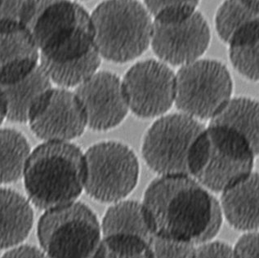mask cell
Wrapping results in <instances>:
<instances>
[{
    "instance_id": "obj_1",
    "label": "cell",
    "mask_w": 259,
    "mask_h": 258,
    "mask_svg": "<svg viewBox=\"0 0 259 258\" xmlns=\"http://www.w3.org/2000/svg\"><path fill=\"white\" fill-rule=\"evenodd\" d=\"M152 235L199 245L212 240L223 224L219 202L191 176L159 177L143 195Z\"/></svg>"
},
{
    "instance_id": "obj_2",
    "label": "cell",
    "mask_w": 259,
    "mask_h": 258,
    "mask_svg": "<svg viewBox=\"0 0 259 258\" xmlns=\"http://www.w3.org/2000/svg\"><path fill=\"white\" fill-rule=\"evenodd\" d=\"M24 27L40 61L70 63L97 49L90 13L74 0H33Z\"/></svg>"
},
{
    "instance_id": "obj_3",
    "label": "cell",
    "mask_w": 259,
    "mask_h": 258,
    "mask_svg": "<svg viewBox=\"0 0 259 258\" xmlns=\"http://www.w3.org/2000/svg\"><path fill=\"white\" fill-rule=\"evenodd\" d=\"M84 153L70 142H45L31 150L22 178L28 199L42 211L77 201L84 187Z\"/></svg>"
},
{
    "instance_id": "obj_4",
    "label": "cell",
    "mask_w": 259,
    "mask_h": 258,
    "mask_svg": "<svg viewBox=\"0 0 259 258\" xmlns=\"http://www.w3.org/2000/svg\"><path fill=\"white\" fill-rule=\"evenodd\" d=\"M256 156L248 141L235 129L209 124L191 146L189 175L208 191L222 193L253 171Z\"/></svg>"
},
{
    "instance_id": "obj_5",
    "label": "cell",
    "mask_w": 259,
    "mask_h": 258,
    "mask_svg": "<svg viewBox=\"0 0 259 258\" xmlns=\"http://www.w3.org/2000/svg\"><path fill=\"white\" fill-rule=\"evenodd\" d=\"M90 18L96 49L109 62H131L151 45L153 20L138 0H104Z\"/></svg>"
},
{
    "instance_id": "obj_6",
    "label": "cell",
    "mask_w": 259,
    "mask_h": 258,
    "mask_svg": "<svg viewBox=\"0 0 259 258\" xmlns=\"http://www.w3.org/2000/svg\"><path fill=\"white\" fill-rule=\"evenodd\" d=\"M37 236L48 258H95L102 239L95 212L78 201L45 211Z\"/></svg>"
},
{
    "instance_id": "obj_7",
    "label": "cell",
    "mask_w": 259,
    "mask_h": 258,
    "mask_svg": "<svg viewBox=\"0 0 259 258\" xmlns=\"http://www.w3.org/2000/svg\"><path fill=\"white\" fill-rule=\"evenodd\" d=\"M233 82L228 67L216 60L198 59L175 74L176 106L198 120H210L232 98Z\"/></svg>"
},
{
    "instance_id": "obj_8",
    "label": "cell",
    "mask_w": 259,
    "mask_h": 258,
    "mask_svg": "<svg viewBox=\"0 0 259 258\" xmlns=\"http://www.w3.org/2000/svg\"><path fill=\"white\" fill-rule=\"evenodd\" d=\"M83 191L96 201L114 203L134 191L139 178V163L132 149L107 141L93 145L84 153Z\"/></svg>"
},
{
    "instance_id": "obj_9",
    "label": "cell",
    "mask_w": 259,
    "mask_h": 258,
    "mask_svg": "<svg viewBox=\"0 0 259 258\" xmlns=\"http://www.w3.org/2000/svg\"><path fill=\"white\" fill-rule=\"evenodd\" d=\"M204 128L200 120L183 113L160 117L147 130L143 140L145 162L160 177L190 176V150Z\"/></svg>"
},
{
    "instance_id": "obj_10",
    "label": "cell",
    "mask_w": 259,
    "mask_h": 258,
    "mask_svg": "<svg viewBox=\"0 0 259 258\" xmlns=\"http://www.w3.org/2000/svg\"><path fill=\"white\" fill-rule=\"evenodd\" d=\"M152 20L150 45L164 63L184 66L200 59L209 46L210 28L198 10Z\"/></svg>"
},
{
    "instance_id": "obj_11",
    "label": "cell",
    "mask_w": 259,
    "mask_h": 258,
    "mask_svg": "<svg viewBox=\"0 0 259 258\" xmlns=\"http://www.w3.org/2000/svg\"><path fill=\"white\" fill-rule=\"evenodd\" d=\"M122 85L128 108L139 118L161 116L175 103V74L163 62H138L126 72Z\"/></svg>"
},
{
    "instance_id": "obj_12",
    "label": "cell",
    "mask_w": 259,
    "mask_h": 258,
    "mask_svg": "<svg viewBox=\"0 0 259 258\" xmlns=\"http://www.w3.org/2000/svg\"><path fill=\"white\" fill-rule=\"evenodd\" d=\"M32 133L45 142H70L87 126L83 106L74 92L51 88L38 100L28 119Z\"/></svg>"
},
{
    "instance_id": "obj_13",
    "label": "cell",
    "mask_w": 259,
    "mask_h": 258,
    "mask_svg": "<svg viewBox=\"0 0 259 258\" xmlns=\"http://www.w3.org/2000/svg\"><path fill=\"white\" fill-rule=\"evenodd\" d=\"M74 93L83 106L88 127L94 131L117 127L130 110L121 79L110 71H97Z\"/></svg>"
},
{
    "instance_id": "obj_14",
    "label": "cell",
    "mask_w": 259,
    "mask_h": 258,
    "mask_svg": "<svg viewBox=\"0 0 259 258\" xmlns=\"http://www.w3.org/2000/svg\"><path fill=\"white\" fill-rule=\"evenodd\" d=\"M38 63V49L25 27L0 21V84L20 80Z\"/></svg>"
},
{
    "instance_id": "obj_15",
    "label": "cell",
    "mask_w": 259,
    "mask_h": 258,
    "mask_svg": "<svg viewBox=\"0 0 259 258\" xmlns=\"http://www.w3.org/2000/svg\"><path fill=\"white\" fill-rule=\"evenodd\" d=\"M219 205L223 217L237 231L249 232L258 228V174L247 178L222 192Z\"/></svg>"
},
{
    "instance_id": "obj_16",
    "label": "cell",
    "mask_w": 259,
    "mask_h": 258,
    "mask_svg": "<svg viewBox=\"0 0 259 258\" xmlns=\"http://www.w3.org/2000/svg\"><path fill=\"white\" fill-rule=\"evenodd\" d=\"M53 87V83L39 63L20 80L0 84V92L6 106L7 119L14 123H27L38 100Z\"/></svg>"
},
{
    "instance_id": "obj_17",
    "label": "cell",
    "mask_w": 259,
    "mask_h": 258,
    "mask_svg": "<svg viewBox=\"0 0 259 258\" xmlns=\"http://www.w3.org/2000/svg\"><path fill=\"white\" fill-rule=\"evenodd\" d=\"M34 220L29 199L12 189L0 188V249L23 243L30 235Z\"/></svg>"
},
{
    "instance_id": "obj_18",
    "label": "cell",
    "mask_w": 259,
    "mask_h": 258,
    "mask_svg": "<svg viewBox=\"0 0 259 258\" xmlns=\"http://www.w3.org/2000/svg\"><path fill=\"white\" fill-rule=\"evenodd\" d=\"M102 237L113 235H135L149 242L153 236L143 203L120 200L106 210L101 222Z\"/></svg>"
},
{
    "instance_id": "obj_19",
    "label": "cell",
    "mask_w": 259,
    "mask_h": 258,
    "mask_svg": "<svg viewBox=\"0 0 259 258\" xmlns=\"http://www.w3.org/2000/svg\"><path fill=\"white\" fill-rule=\"evenodd\" d=\"M209 124L235 129L248 141L258 155V103L248 98H231Z\"/></svg>"
},
{
    "instance_id": "obj_20",
    "label": "cell",
    "mask_w": 259,
    "mask_h": 258,
    "mask_svg": "<svg viewBox=\"0 0 259 258\" xmlns=\"http://www.w3.org/2000/svg\"><path fill=\"white\" fill-rule=\"evenodd\" d=\"M31 149L27 138L14 128H0V185L21 180Z\"/></svg>"
},
{
    "instance_id": "obj_21",
    "label": "cell",
    "mask_w": 259,
    "mask_h": 258,
    "mask_svg": "<svg viewBox=\"0 0 259 258\" xmlns=\"http://www.w3.org/2000/svg\"><path fill=\"white\" fill-rule=\"evenodd\" d=\"M258 8L244 0H225L215 14V29L223 42L228 45L237 34L259 21Z\"/></svg>"
},
{
    "instance_id": "obj_22",
    "label": "cell",
    "mask_w": 259,
    "mask_h": 258,
    "mask_svg": "<svg viewBox=\"0 0 259 258\" xmlns=\"http://www.w3.org/2000/svg\"><path fill=\"white\" fill-rule=\"evenodd\" d=\"M258 32L259 21L240 32L228 45L232 66L251 81L258 79Z\"/></svg>"
},
{
    "instance_id": "obj_23",
    "label": "cell",
    "mask_w": 259,
    "mask_h": 258,
    "mask_svg": "<svg viewBox=\"0 0 259 258\" xmlns=\"http://www.w3.org/2000/svg\"><path fill=\"white\" fill-rule=\"evenodd\" d=\"M95 258H152L149 242L130 235L102 237Z\"/></svg>"
},
{
    "instance_id": "obj_24",
    "label": "cell",
    "mask_w": 259,
    "mask_h": 258,
    "mask_svg": "<svg viewBox=\"0 0 259 258\" xmlns=\"http://www.w3.org/2000/svg\"><path fill=\"white\" fill-rule=\"evenodd\" d=\"M200 0H144V6L153 19L183 15L197 10Z\"/></svg>"
},
{
    "instance_id": "obj_25",
    "label": "cell",
    "mask_w": 259,
    "mask_h": 258,
    "mask_svg": "<svg viewBox=\"0 0 259 258\" xmlns=\"http://www.w3.org/2000/svg\"><path fill=\"white\" fill-rule=\"evenodd\" d=\"M152 258H194L196 245L153 235L149 241Z\"/></svg>"
},
{
    "instance_id": "obj_26",
    "label": "cell",
    "mask_w": 259,
    "mask_h": 258,
    "mask_svg": "<svg viewBox=\"0 0 259 258\" xmlns=\"http://www.w3.org/2000/svg\"><path fill=\"white\" fill-rule=\"evenodd\" d=\"M33 0H3L0 7V21L24 26Z\"/></svg>"
},
{
    "instance_id": "obj_27",
    "label": "cell",
    "mask_w": 259,
    "mask_h": 258,
    "mask_svg": "<svg viewBox=\"0 0 259 258\" xmlns=\"http://www.w3.org/2000/svg\"><path fill=\"white\" fill-rule=\"evenodd\" d=\"M194 258H234L233 248L228 243L212 239L196 245Z\"/></svg>"
},
{
    "instance_id": "obj_28",
    "label": "cell",
    "mask_w": 259,
    "mask_h": 258,
    "mask_svg": "<svg viewBox=\"0 0 259 258\" xmlns=\"http://www.w3.org/2000/svg\"><path fill=\"white\" fill-rule=\"evenodd\" d=\"M232 248L234 258H258V233L244 232Z\"/></svg>"
},
{
    "instance_id": "obj_29",
    "label": "cell",
    "mask_w": 259,
    "mask_h": 258,
    "mask_svg": "<svg viewBox=\"0 0 259 258\" xmlns=\"http://www.w3.org/2000/svg\"><path fill=\"white\" fill-rule=\"evenodd\" d=\"M0 258H48L42 249L35 246L19 244L7 249Z\"/></svg>"
},
{
    "instance_id": "obj_30",
    "label": "cell",
    "mask_w": 259,
    "mask_h": 258,
    "mask_svg": "<svg viewBox=\"0 0 259 258\" xmlns=\"http://www.w3.org/2000/svg\"><path fill=\"white\" fill-rule=\"evenodd\" d=\"M7 119V110L5 106V101L3 98L2 94L0 92V126L4 123V121Z\"/></svg>"
},
{
    "instance_id": "obj_31",
    "label": "cell",
    "mask_w": 259,
    "mask_h": 258,
    "mask_svg": "<svg viewBox=\"0 0 259 258\" xmlns=\"http://www.w3.org/2000/svg\"><path fill=\"white\" fill-rule=\"evenodd\" d=\"M244 1L248 3L249 5L256 7V8H258L259 0H244Z\"/></svg>"
},
{
    "instance_id": "obj_32",
    "label": "cell",
    "mask_w": 259,
    "mask_h": 258,
    "mask_svg": "<svg viewBox=\"0 0 259 258\" xmlns=\"http://www.w3.org/2000/svg\"><path fill=\"white\" fill-rule=\"evenodd\" d=\"M74 1H76V2H79V1H87V0H74Z\"/></svg>"
},
{
    "instance_id": "obj_33",
    "label": "cell",
    "mask_w": 259,
    "mask_h": 258,
    "mask_svg": "<svg viewBox=\"0 0 259 258\" xmlns=\"http://www.w3.org/2000/svg\"><path fill=\"white\" fill-rule=\"evenodd\" d=\"M3 0H0V7H1V5H2Z\"/></svg>"
}]
</instances>
